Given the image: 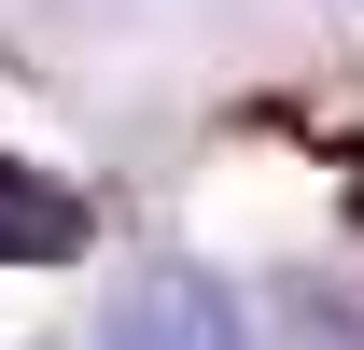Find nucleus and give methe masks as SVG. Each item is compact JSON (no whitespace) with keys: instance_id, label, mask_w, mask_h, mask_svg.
<instances>
[{"instance_id":"f03ea898","label":"nucleus","mask_w":364,"mask_h":350,"mask_svg":"<svg viewBox=\"0 0 364 350\" xmlns=\"http://www.w3.org/2000/svg\"><path fill=\"white\" fill-rule=\"evenodd\" d=\"M56 253H85V196L0 154V266H56Z\"/></svg>"},{"instance_id":"f257e3e1","label":"nucleus","mask_w":364,"mask_h":350,"mask_svg":"<svg viewBox=\"0 0 364 350\" xmlns=\"http://www.w3.org/2000/svg\"><path fill=\"white\" fill-rule=\"evenodd\" d=\"M98 350H252V322H238V295L210 280V266H140L127 295H112V322H98Z\"/></svg>"},{"instance_id":"7ed1b4c3","label":"nucleus","mask_w":364,"mask_h":350,"mask_svg":"<svg viewBox=\"0 0 364 350\" xmlns=\"http://www.w3.org/2000/svg\"><path fill=\"white\" fill-rule=\"evenodd\" d=\"M280 308L309 322V350H350V308H336V295H280Z\"/></svg>"}]
</instances>
